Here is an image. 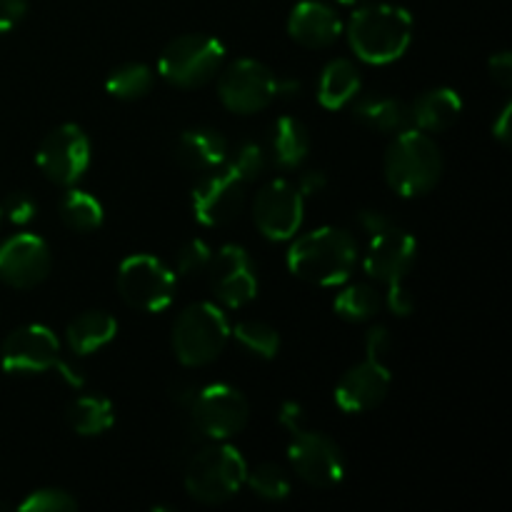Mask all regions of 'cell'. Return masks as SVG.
Returning a JSON list of instances; mask_svg holds the SVG:
<instances>
[{
    "mask_svg": "<svg viewBox=\"0 0 512 512\" xmlns=\"http://www.w3.org/2000/svg\"><path fill=\"white\" fill-rule=\"evenodd\" d=\"M278 418H280V425L288 428V433H295V430L303 428V408H300L298 403H293V400L283 403Z\"/></svg>",
    "mask_w": 512,
    "mask_h": 512,
    "instance_id": "cell-41",
    "label": "cell"
},
{
    "mask_svg": "<svg viewBox=\"0 0 512 512\" xmlns=\"http://www.w3.org/2000/svg\"><path fill=\"white\" fill-rule=\"evenodd\" d=\"M28 13V0H0V35L10 33Z\"/></svg>",
    "mask_w": 512,
    "mask_h": 512,
    "instance_id": "cell-37",
    "label": "cell"
},
{
    "mask_svg": "<svg viewBox=\"0 0 512 512\" xmlns=\"http://www.w3.org/2000/svg\"><path fill=\"white\" fill-rule=\"evenodd\" d=\"M245 483L250 485L258 498L270 500V503H278L290 495V478L280 465L275 463H260L253 470H248V478Z\"/></svg>",
    "mask_w": 512,
    "mask_h": 512,
    "instance_id": "cell-31",
    "label": "cell"
},
{
    "mask_svg": "<svg viewBox=\"0 0 512 512\" xmlns=\"http://www.w3.org/2000/svg\"><path fill=\"white\" fill-rule=\"evenodd\" d=\"M300 93V83L298 80H278L275 83V98H295Z\"/></svg>",
    "mask_w": 512,
    "mask_h": 512,
    "instance_id": "cell-44",
    "label": "cell"
},
{
    "mask_svg": "<svg viewBox=\"0 0 512 512\" xmlns=\"http://www.w3.org/2000/svg\"><path fill=\"white\" fill-rule=\"evenodd\" d=\"M303 195L288 180H273L253 200L255 228L268 240H290L303 225Z\"/></svg>",
    "mask_w": 512,
    "mask_h": 512,
    "instance_id": "cell-14",
    "label": "cell"
},
{
    "mask_svg": "<svg viewBox=\"0 0 512 512\" xmlns=\"http://www.w3.org/2000/svg\"><path fill=\"white\" fill-rule=\"evenodd\" d=\"M248 478V463L233 445H213L195 455L185 470V490L205 505L235 498Z\"/></svg>",
    "mask_w": 512,
    "mask_h": 512,
    "instance_id": "cell-5",
    "label": "cell"
},
{
    "mask_svg": "<svg viewBox=\"0 0 512 512\" xmlns=\"http://www.w3.org/2000/svg\"><path fill=\"white\" fill-rule=\"evenodd\" d=\"M463 113V98L453 88H435L420 95L410 108V123L423 133H443Z\"/></svg>",
    "mask_w": 512,
    "mask_h": 512,
    "instance_id": "cell-21",
    "label": "cell"
},
{
    "mask_svg": "<svg viewBox=\"0 0 512 512\" xmlns=\"http://www.w3.org/2000/svg\"><path fill=\"white\" fill-rule=\"evenodd\" d=\"M418 243L410 233L390 225L378 235H370L368 253H365V273L385 285L403 283L405 275L415 265Z\"/></svg>",
    "mask_w": 512,
    "mask_h": 512,
    "instance_id": "cell-17",
    "label": "cell"
},
{
    "mask_svg": "<svg viewBox=\"0 0 512 512\" xmlns=\"http://www.w3.org/2000/svg\"><path fill=\"white\" fill-rule=\"evenodd\" d=\"M358 225L368 235H378L383 233V230H388L393 223H390L388 215H383L380 210H363V213L358 215Z\"/></svg>",
    "mask_w": 512,
    "mask_h": 512,
    "instance_id": "cell-40",
    "label": "cell"
},
{
    "mask_svg": "<svg viewBox=\"0 0 512 512\" xmlns=\"http://www.w3.org/2000/svg\"><path fill=\"white\" fill-rule=\"evenodd\" d=\"M173 270L155 255H130L118 268V290L130 308L160 313L175 298Z\"/></svg>",
    "mask_w": 512,
    "mask_h": 512,
    "instance_id": "cell-8",
    "label": "cell"
},
{
    "mask_svg": "<svg viewBox=\"0 0 512 512\" xmlns=\"http://www.w3.org/2000/svg\"><path fill=\"white\" fill-rule=\"evenodd\" d=\"M18 510L20 512H73L78 510V503H75L73 495H68L65 490L43 488L30 493L25 500H20Z\"/></svg>",
    "mask_w": 512,
    "mask_h": 512,
    "instance_id": "cell-32",
    "label": "cell"
},
{
    "mask_svg": "<svg viewBox=\"0 0 512 512\" xmlns=\"http://www.w3.org/2000/svg\"><path fill=\"white\" fill-rule=\"evenodd\" d=\"M210 283L218 303L228 310H240L253 303L258 295V275L250 260L248 250L240 245H225L213 255V263L208 268Z\"/></svg>",
    "mask_w": 512,
    "mask_h": 512,
    "instance_id": "cell-15",
    "label": "cell"
},
{
    "mask_svg": "<svg viewBox=\"0 0 512 512\" xmlns=\"http://www.w3.org/2000/svg\"><path fill=\"white\" fill-rule=\"evenodd\" d=\"M390 348H393V340H390L388 328H383V325H375V328L368 330V335H365V350H368V358L385 363Z\"/></svg>",
    "mask_w": 512,
    "mask_h": 512,
    "instance_id": "cell-36",
    "label": "cell"
},
{
    "mask_svg": "<svg viewBox=\"0 0 512 512\" xmlns=\"http://www.w3.org/2000/svg\"><path fill=\"white\" fill-rule=\"evenodd\" d=\"M210 263H213V250L208 248V243H203V240L198 238L188 240V243L180 248L178 260H175L178 273L183 275V278H198V275L208 273Z\"/></svg>",
    "mask_w": 512,
    "mask_h": 512,
    "instance_id": "cell-33",
    "label": "cell"
},
{
    "mask_svg": "<svg viewBox=\"0 0 512 512\" xmlns=\"http://www.w3.org/2000/svg\"><path fill=\"white\" fill-rule=\"evenodd\" d=\"M360 93V73L350 60H330L318 80V100L323 108L340 110L353 103Z\"/></svg>",
    "mask_w": 512,
    "mask_h": 512,
    "instance_id": "cell-22",
    "label": "cell"
},
{
    "mask_svg": "<svg viewBox=\"0 0 512 512\" xmlns=\"http://www.w3.org/2000/svg\"><path fill=\"white\" fill-rule=\"evenodd\" d=\"M510 113H512V103H505L503 110L498 113V118L493 120V135L503 145L510 143Z\"/></svg>",
    "mask_w": 512,
    "mask_h": 512,
    "instance_id": "cell-43",
    "label": "cell"
},
{
    "mask_svg": "<svg viewBox=\"0 0 512 512\" xmlns=\"http://www.w3.org/2000/svg\"><path fill=\"white\" fill-rule=\"evenodd\" d=\"M188 408L198 433L210 440L235 438L243 433L250 418L245 395L228 383H213L203 390H195Z\"/></svg>",
    "mask_w": 512,
    "mask_h": 512,
    "instance_id": "cell-9",
    "label": "cell"
},
{
    "mask_svg": "<svg viewBox=\"0 0 512 512\" xmlns=\"http://www.w3.org/2000/svg\"><path fill=\"white\" fill-rule=\"evenodd\" d=\"M333 308L343 320L363 323V320H370L373 315L380 313V308H383V295H380L373 285L355 283L340 290Z\"/></svg>",
    "mask_w": 512,
    "mask_h": 512,
    "instance_id": "cell-28",
    "label": "cell"
},
{
    "mask_svg": "<svg viewBox=\"0 0 512 512\" xmlns=\"http://www.w3.org/2000/svg\"><path fill=\"white\" fill-rule=\"evenodd\" d=\"M390 380L393 378H390L388 365L365 358L340 378L335 388V403L343 413H368L383 403L390 390Z\"/></svg>",
    "mask_w": 512,
    "mask_h": 512,
    "instance_id": "cell-18",
    "label": "cell"
},
{
    "mask_svg": "<svg viewBox=\"0 0 512 512\" xmlns=\"http://www.w3.org/2000/svg\"><path fill=\"white\" fill-rule=\"evenodd\" d=\"M245 180L230 165L208 170L193 190V213L198 223L220 228L238 218L245 205Z\"/></svg>",
    "mask_w": 512,
    "mask_h": 512,
    "instance_id": "cell-12",
    "label": "cell"
},
{
    "mask_svg": "<svg viewBox=\"0 0 512 512\" xmlns=\"http://www.w3.org/2000/svg\"><path fill=\"white\" fill-rule=\"evenodd\" d=\"M443 175V153L438 143L418 128H405L385 153V180L403 198L430 193Z\"/></svg>",
    "mask_w": 512,
    "mask_h": 512,
    "instance_id": "cell-3",
    "label": "cell"
},
{
    "mask_svg": "<svg viewBox=\"0 0 512 512\" xmlns=\"http://www.w3.org/2000/svg\"><path fill=\"white\" fill-rule=\"evenodd\" d=\"M270 150L280 168H298L310 153L308 128L293 115H283L270 130Z\"/></svg>",
    "mask_w": 512,
    "mask_h": 512,
    "instance_id": "cell-24",
    "label": "cell"
},
{
    "mask_svg": "<svg viewBox=\"0 0 512 512\" xmlns=\"http://www.w3.org/2000/svg\"><path fill=\"white\" fill-rule=\"evenodd\" d=\"M35 213H38V205H35V200L30 198L28 193L8 195L3 208H0V215H5V218L15 225L30 223V220L35 218Z\"/></svg>",
    "mask_w": 512,
    "mask_h": 512,
    "instance_id": "cell-35",
    "label": "cell"
},
{
    "mask_svg": "<svg viewBox=\"0 0 512 512\" xmlns=\"http://www.w3.org/2000/svg\"><path fill=\"white\" fill-rule=\"evenodd\" d=\"M230 338L223 310L213 303H193L173 325V353L185 368H203L218 360Z\"/></svg>",
    "mask_w": 512,
    "mask_h": 512,
    "instance_id": "cell-4",
    "label": "cell"
},
{
    "mask_svg": "<svg viewBox=\"0 0 512 512\" xmlns=\"http://www.w3.org/2000/svg\"><path fill=\"white\" fill-rule=\"evenodd\" d=\"M358 263V243L343 228H318L300 235L288 250V268L295 278L320 288L343 285Z\"/></svg>",
    "mask_w": 512,
    "mask_h": 512,
    "instance_id": "cell-1",
    "label": "cell"
},
{
    "mask_svg": "<svg viewBox=\"0 0 512 512\" xmlns=\"http://www.w3.org/2000/svg\"><path fill=\"white\" fill-rule=\"evenodd\" d=\"M290 440V463L295 475L313 488H335L345 478L343 450L328 435L315 430H295Z\"/></svg>",
    "mask_w": 512,
    "mask_h": 512,
    "instance_id": "cell-11",
    "label": "cell"
},
{
    "mask_svg": "<svg viewBox=\"0 0 512 512\" xmlns=\"http://www.w3.org/2000/svg\"><path fill=\"white\" fill-rule=\"evenodd\" d=\"M90 165V140L80 125L65 123L45 135L38 148V168L58 185H75Z\"/></svg>",
    "mask_w": 512,
    "mask_h": 512,
    "instance_id": "cell-13",
    "label": "cell"
},
{
    "mask_svg": "<svg viewBox=\"0 0 512 512\" xmlns=\"http://www.w3.org/2000/svg\"><path fill=\"white\" fill-rule=\"evenodd\" d=\"M225 45L213 35L188 33L170 40L158 58V73L178 88H200L220 73Z\"/></svg>",
    "mask_w": 512,
    "mask_h": 512,
    "instance_id": "cell-7",
    "label": "cell"
},
{
    "mask_svg": "<svg viewBox=\"0 0 512 512\" xmlns=\"http://www.w3.org/2000/svg\"><path fill=\"white\" fill-rule=\"evenodd\" d=\"M340 5H353V3H358V0H338Z\"/></svg>",
    "mask_w": 512,
    "mask_h": 512,
    "instance_id": "cell-45",
    "label": "cell"
},
{
    "mask_svg": "<svg viewBox=\"0 0 512 512\" xmlns=\"http://www.w3.org/2000/svg\"><path fill=\"white\" fill-rule=\"evenodd\" d=\"M233 338L255 358L273 360L280 353L278 330L263 320H243V323L235 325Z\"/></svg>",
    "mask_w": 512,
    "mask_h": 512,
    "instance_id": "cell-30",
    "label": "cell"
},
{
    "mask_svg": "<svg viewBox=\"0 0 512 512\" xmlns=\"http://www.w3.org/2000/svg\"><path fill=\"white\" fill-rule=\"evenodd\" d=\"M275 83H278V78L268 65L253 58H240L220 75L218 95L225 108L233 110V113L253 115L273 103Z\"/></svg>",
    "mask_w": 512,
    "mask_h": 512,
    "instance_id": "cell-10",
    "label": "cell"
},
{
    "mask_svg": "<svg viewBox=\"0 0 512 512\" xmlns=\"http://www.w3.org/2000/svg\"><path fill=\"white\" fill-rule=\"evenodd\" d=\"M115 333H118V320L113 315L103 313V310H88L68 325L65 338H68L73 353L90 355L105 348L115 338Z\"/></svg>",
    "mask_w": 512,
    "mask_h": 512,
    "instance_id": "cell-23",
    "label": "cell"
},
{
    "mask_svg": "<svg viewBox=\"0 0 512 512\" xmlns=\"http://www.w3.org/2000/svg\"><path fill=\"white\" fill-rule=\"evenodd\" d=\"M60 218L70 230L78 233H93L103 225L105 210L95 195L85 193V190L70 188L60 200Z\"/></svg>",
    "mask_w": 512,
    "mask_h": 512,
    "instance_id": "cell-27",
    "label": "cell"
},
{
    "mask_svg": "<svg viewBox=\"0 0 512 512\" xmlns=\"http://www.w3.org/2000/svg\"><path fill=\"white\" fill-rule=\"evenodd\" d=\"M50 248L33 233H18L0 245V280L10 288L28 290L50 273Z\"/></svg>",
    "mask_w": 512,
    "mask_h": 512,
    "instance_id": "cell-16",
    "label": "cell"
},
{
    "mask_svg": "<svg viewBox=\"0 0 512 512\" xmlns=\"http://www.w3.org/2000/svg\"><path fill=\"white\" fill-rule=\"evenodd\" d=\"M0 218H3V215H0Z\"/></svg>",
    "mask_w": 512,
    "mask_h": 512,
    "instance_id": "cell-46",
    "label": "cell"
},
{
    "mask_svg": "<svg viewBox=\"0 0 512 512\" xmlns=\"http://www.w3.org/2000/svg\"><path fill=\"white\" fill-rule=\"evenodd\" d=\"M68 423L83 438L103 435L115 425V408L105 395H80L70 403Z\"/></svg>",
    "mask_w": 512,
    "mask_h": 512,
    "instance_id": "cell-26",
    "label": "cell"
},
{
    "mask_svg": "<svg viewBox=\"0 0 512 512\" xmlns=\"http://www.w3.org/2000/svg\"><path fill=\"white\" fill-rule=\"evenodd\" d=\"M410 40H413V15L400 5H363L350 15L348 43L365 63L388 65L403 58Z\"/></svg>",
    "mask_w": 512,
    "mask_h": 512,
    "instance_id": "cell-2",
    "label": "cell"
},
{
    "mask_svg": "<svg viewBox=\"0 0 512 512\" xmlns=\"http://www.w3.org/2000/svg\"><path fill=\"white\" fill-rule=\"evenodd\" d=\"M388 308L395 315H400V318H405V315H410L415 310V298L403 283L388 285Z\"/></svg>",
    "mask_w": 512,
    "mask_h": 512,
    "instance_id": "cell-38",
    "label": "cell"
},
{
    "mask_svg": "<svg viewBox=\"0 0 512 512\" xmlns=\"http://www.w3.org/2000/svg\"><path fill=\"white\" fill-rule=\"evenodd\" d=\"M150 88H153V70L145 63L120 65L105 80V90L120 100H138Z\"/></svg>",
    "mask_w": 512,
    "mask_h": 512,
    "instance_id": "cell-29",
    "label": "cell"
},
{
    "mask_svg": "<svg viewBox=\"0 0 512 512\" xmlns=\"http://www.w3.org/2000/svg\"><path fill=\"white\" fill-rule=\"evenodd\" d=\"M490 78L500 85V88H510L512 85V55L508 50H500L488 60Z\"/></svg>",
    "mask_w": 512,
    "mask_h": 512,
    "instance_id": "cell-39",
    "label": "cell"
},
{
    "mask_svg": "<svg viewBox=\"0 0 512 512\" xmlns=\"http://www.w3.org/2000/svg\"><path fill=\"white\" fill-rule=\"evenodd\" d=\"M325 185H328V178H325L320 170H310V173H305L303 178H300V183L295 185V188L300 190V195H303V198H308V195L323 193Z\"/></svg>",
    "mask_w": 512,
    "mask_h": 512,
    "instance_id": "cell-42",
    "label": "cell"
},
{
    "mask_svg": "<svg viewBox=\"0 0 512 512\" xmlns=\"http://www.w3.org/2000/svg\"><path fill=\"white\" fill-rule=\"evenodd\" d=\"M228 158V140L218 130H188L175 143V160L195 173H208Z\"/></svg>",
    "mask_w": 512,
    "mask_h": 512,
    "instance_id": "cell-20",
    "label": "cell"
},
{
    "mask_svg": "<svg viewBox=\"0 0 512 512\" xmlns=\"http://www.w3.org/2000/svg\"><path fill=\"white\" fill-rule=\"evenodd\" d=\"M288 33L305 48H328L343 33L338 13L320 0H300L288 18Z\"/></svg>",
    "mask_w": 512,
    "mask_h": 512,
    "instance_id": "cell-19",
    "label": "cell"
},
{
    "mask_svg": "<svg viewBox=\"0 0 512 512\" xmlns=\"http://www.w3.org/2000/svg\"><path fill=\"white\" fill-rule=\"evenodd\" d=\"M0 365L10 375H40L48 370H60V375L73 388L83 385L78 370L60 360V343L53 330L38 323L23 325L3 340Z\"/></svg>",
    "mask_w": 512,
    "mask_h": 512,
    "instance_id": "cell-6",
    "label": "cell"
},
{
    "mask_svg": "<svg viewBox=\"0 0 512 512\" xmlns=\"http://www.w3.org/2000/svg\"><path fill=\"white\" fill-rule=\"evenodd\" d=\"M228 165L245 180V183H250V180L260 178V173H263L265 165H268V155H265L263 145L248 140V143L238 145V150H235L233 160H230Z\"/></svg>",
    "mask_w": 512,
    "mask_h": 512,
    "instance_id": "cell-34",
    "label": "cell"
},
{
    "mask_svg": "<svg viewBox=\"0 0 512 512\" xmlns=\"http://www.w3.org/2000/svg\"><path fill=\"white\" fill-rule=\"evenodd\" d=\"M355 120H360L368 128L380 133H400L410 128V108H405L400 100L385 98V95H368V98L355 100L353 105Z\"/></svg>",
    "mask_w": 512,
    "mask_h": 512,
    "instance_id": "cell-25",
    "label": "cell"
}]
</instances>
